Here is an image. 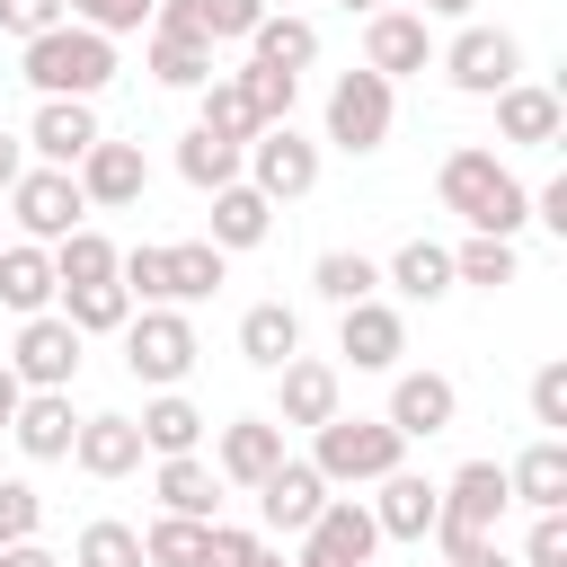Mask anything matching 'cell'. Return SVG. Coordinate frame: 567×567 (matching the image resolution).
<instances>
[{"mask_svg": "<svg viewBox=\"0 0 567 567\" xmlns=\"http://www.w3.org/2000/svg\"><path fill=\"white\" fill-rule=\"evenodd\" d=\"M230 80H239V97H248V115H257V133H266V124H292V97H301V80H292V71H266V62H239Z\"/></svg>", "mask_w": 567, "mask_h": 567, "instance_id": "ab89813d", "label": "cell"}, {"mask_svg": "<svg viewBox=\"0 0 567 567\" xmlns=\"http://www.w3.org/2000/svg\"><path fill=\"white\" fill-rule=\"evenodd\" d=\"M71 434H80L71 390H27L18 416H9V443H18L27 461H71Z\"/></svg>", "mask_w": 567, "mask_h": 567, "instance_id": "7402d4cb", "label": "cell"}, {"mask_svg": "<svg viewBox=\"0 0 567 567\" xmlns=\"http://www.w3.org/2000/svg\"><path fill=\"white\" fill-rule=\"evenodd\" d=\"M177 177H186L195 195H221V186H239V142H213L204 124H186V133H177Z\"/></svg>", "mask_w": 567, "mask_h": 567, "instance_id": "d6a6232c", "label": "cell"}, {"mask_svg": "<svg viewBox=\"0 0 567 567\" xmlns=\"http://www.w3.org/2000/svg\"><path fill=\"white\" fill-rule=\"evenodd\" d=\"M248 62L292 71V80H301V71L319 62V27H310V18H275V9H266V18H257V35H248Z\"/></svg>", "mask_w": 567, "mask_h": 567, "instance_id": "f546056e", "label": "cell"}, {"mask_svg": "<svg viewBox=\"0 0 567 567\" xmlns=\"http://www.w3.org/2000/svg\"><path fill=\"white\" fill-rule=\"evenodd\" d=\"M204 532H213V523H186V514H159V523L142 532V558H151V567H204Z\"/></svg>", "mask_w": 567, "mask_h": 567, "instance_id": "b9f144b4", "label": "cell"}, {"mask_svg": "<svg viewBox=\"0 0 567 567\" xmlns=\"http://www.w3.org/2000/svg\"><path fill=\"white\" fill-rule=\"evenodd\" d=\"M292 567H319V558H301V549H292Z\"/></svg>", "mask_w": 567, "mask_h": 567, "instance_id": "91938a15", "label": "cell"}, {"mask_svg": "<svg viewBox=\"0 0 567 567\" xmlns=\"http://www.w3.org/2000/svg\"><path fill=\"white\" fill-rule=\"evenodd\" d=\"M248 558H257V532L248 523H213L204 532V567H248Z\"/></svg>", "mask_w": 567, "mask_h": 567, "instance_id": "681fc988", "label": "cell"}, {"mask_svg": "<svg viewBox=\"0 0 567 567\" xmlns=\"http://www.w3.org/2000/svg\"><path fill=\"white\" fill-rule=\"evenodd\" d=\"M381 496H363L372 505V532L381 540H425L434 532V514H443V478H425V470H390V478H372Z\"/></svg>", "mask_w": 567, "mask_h": 567, "instance_id": "2e32d148", "label": "cell"}, {"mask_svg": "<svg viewBox=\"0 0 567 567\" xmlns=\"http://www.w3.org/2000/svg\"><path fill=\"white\" fill-rule=\"evenodd\" d=\"M434 195H443V213H461L478 239H514V230L532 221V186H523L496 151H478V142H461V151L434 168Z\"/></svg>", "mask_w": 567, "mask_h": 567, "instance_id": "6da1fadb", "label": "cell"}, {"mask_svg": "<svg viewBox=\"0 0 567 567\" xmlns=\"http://www.w3.org/2000/svg\"><path fill=\"white\" fill-rule=\"evenodd\" d=\"M195 124H204L213 142H239V151L257 142V115H248V97H239V80H230V71H213V80L195 89Z\"/></svg>", "mask_w": 567, "mask_h": 567, "instance_id": "836d02e7", "label": "cell"}, {"mask_svg": "<svg viewBox=\"0 0 567 567\" xmlns=\"http://www.w3.org/2000/svg\"><path fill=\"white\" fill-rule=\"evenodd\" d=\"M425 62H434V27H425L416 9H372V18H363V71H381V80L399 89V80H416Z\"/></svg>", "mask_w": 567, "mask_h": 567, "instance_id": "4fadbf2b", "label": "cell"}, {"mask_svg": "<svg viewBox=\"0 0 567 567\" xmlns=\"http://www.w3.org/2000/svg\"><path fill=\"white\" fill-rule=\"evenodd\" d=\"M53 284L62 292H80V284H115V239L106 230H71V239H53Z\"/></svg>", "mask_w": 567, "mask_h": 567, "instance_id": "e575fe53", "label": "cell"}, {"mask_svg": "<svg viewBox=\"0 0 567 567\" xmlns=\"http://www.w3.org/2000/svg\"><path fill=\"white\" fill-rule=\"evenodd\" d=\"M230 284V257L213 248V239H177L168 248V310H186V301H213Z\"/></svg>", "mask_w": 567, "mask_h": 567, "instance_id": "4dcf8cb0", "label": "cell"}, {"mask_svg": "<svg viewBox=\"0 0 567 567\" xmlns=\"http://www.w3.org/2000/svg\"><path fill=\"white\" fill-rule=\"evenodd\" d=\"M275 461H284V425H275V416H230V425H213V478H221V487H257Z\"/></svg>", "mask_w": 567, "mask_h": 567, "instance_id": "44dd1931", "label": "cell"}, {"mask_svg": "<svg viewBox=\"0 0 567 567\" xmlns=\"http://www.w3.org/2000/svg\"><path fill=\"white\" fill-rule=\"evenodd\" d=\"M381 284H399L408 301H443V292H452V248H443V239H408Z\"/></svg>", "mask_w": 567, "mask_h": 567, "instance_id": "d590c367", "label": "cell"}, {"mask_svg": "<svg viewBox=\"0 0 567 567\" xmlns=\"http://www.w3.org/2000/svg\"><path fill=\"white\" fill-rule=\"evenodd\" d=\"M27 151H35V168H80L89 159V142H106V124H97V106L89 97H35V115H27V133H18Z\"/></svg>", "mask_w": 567, "mask_h": 567, "instance_id": "7c38bea8", "label": "cell"}, {"mask_svg": "<svg viewBox=\"0 0 567 567\" xmlns=\"http://www.w3.org/2000/svg\"><path fill=\"white\" fill-rule=\"evenodd\" d=\"M53 301H62V319L80 337H124V319H133V292L124 284H80V292H53Z\"/></svg>", "mask_w": 567, "mask_h": 567, "instance_id": "74e56055", "label": "cell"}, {"mask_svg": "<svg viewBox=\"0 0 567 567\" xmlns=\"http://www.w3.org/2000/svg\"><path fill=\"white\" fill-rule=\"evenodd\" d=\"M159 514H186V523H221V478H213V461L204 452H177V461H159Z\"/></svg>", "mask_w": 567, "mask_h": 567, "instance_id": "4316f807", "label": "cell"}, {"mask_svg": "<svg viewBox=\"0 0 567 567\" xmlns=\"http://www.w3.org/2000/svg\"><path fill=\"white\" fill-rule=\"evenodd\" d=\"M514 567H567V514H532L523 532V558Z\"/></svg>", "mask_w": 567, "mask_h": 567, "instance_id": "c3c4849f", "label": "cell"}, {"mask_svg": "<svg viewBox=\"0 0 567 567\" xmlns=\"http://www.w3.org/2000/svg\"><path fill=\"white\" fill-rule=\"evenodd\" d=\"M53 248H35V239H0V301L18 310V319H35V310H53Z\"/></svg>", "mask_w": 567, "mask_h": 567, "instance_id": "83f0119b", "label": "cell"}, {"mask_svg": "<svg viewBox=\"0 0 567 567\" xmlns=\"http://www.w3.org/2000/svg\"><path fill=\"white\" fill-rule=\"evenodd\" d=\"M470 9H478V0H425L416 18H425V27H434V18H452V27H470Z\"/></svg>", "mask_w": 567, "mask_h": 567, "instance_id": "11a10c76", "label": "cell"}, {"mask_svg": "<svg viewBox=\"0 0 567 567\" xmlns=\"http://www.w3.org/2000/svg\"><path fill=\"white\" fill-rule=\"evenodd\" d=\"M18 399H27V390H18V372L0 363V434H9V416H18Z\"/></svg>", "mask_w": 567, "mask_h": 567, "instance_id": "9f6ffc18", "label": "cell"}, {"mask_svg": "<svg viewBox=\"0 0 567 567\" xmlns=\"http://www.w3.org/2000/svg\"><path fill=\"white\" fill-rule=\"evenodd\" d=\"M310 292H319L328 310H354V301H381V266H372L363 248H328V257L310 266Z\"/></svg>", "mask_w": 567, "mask_h": 567, "instance_id": "1f68e13d", "label": "cell"}, {"mask_svg": "<svg viewBox=\"0 0 567 567\" xmlns=\"http://www.w3.org/2000/svg\"><path fill=\"white\" fill-rule=\"evenodd\" d=\"M532 221H540L549 239H567V177H549V186L532 195Z\"/></svg>", "mask_w": 567, "mask_h": 567, "instance_id": "f907efd6", "label": "cell"}, {"mask_svg": "<svg viewBox=\"0 0 567 567\" xmlns=\"http://www.w3.org/2000/svg\"><path fill=\"white\" fill-rule=\"evenodd\" d=\"M18 80H27L35 97H89V106H97V89L115 80V44L62 18L53 35H35V44L18 53Z\"/></svg>", "mask_w": 567, "mask_h": 567, "instance_id": "7a4b0ae2", "label": "cell"}, {"mask_svg": "<svg viewBox=\"0 0 567 567\" xmlns=\"http://www.w3.org/2000/svg\"><path fill=\"white\" fill-rule=\"evenodd\" d=\"M35 532H44L35 478H0V549H9V540H35Z\"/></svg>", "mask_w": 567, "mask_h": 567, "instance_id": "f6af8a7d", "label": "cell"}, {"mask_svg": "<svg viewBox=\"0 0 567 567\" xmlns=\"http://www.w3.org/2000/svg\"><path fill=\"white\" fill-rule=\"evenodd\" d=\"M133 425H142V452H159V461H177V452H195V443H204V425H213V416H204V408H195L186 390H151Z\"/></svg>", "mask_w": 567, "mask_h": 567, "instance_id": "484cf974", "label": "cell"}, {"mask_svg": "<svg viewBox=\"0 0 567 567\" xmlns=\"http://www.w3.org/2000/svg\"><path fill=\"white\" fill-rule=\"evenodd\" d=\"M532 425L567 443V363H540L532 372Z\"/></svg>", "mask_w": 567, "mask_h": 567, "instance_id": "bcb514c9", "label": "cell"}, {"mask_svg": "<svg viewBox=\"0 0 567 567\" xmlns=\"http://www.w3.org/2000/svg\"><path fill=\"white\" fill-rule=\"evenodd\" d=\"M248 496H257V523H266L275 540H301V532L319 523V505H328L337 487H328V478H319L310 461H292V452H284V461H275V470H266V478H257Z\"/></svg>", "mask_w": 567, "mask_h": 567, "instance_id": "8fae6325", "label": "cell"}, {"mask_svg": "<svg viewBox=\"0 0 567 567\" xmlns=\"http://www.w3.org/2000/svg\"><path fill=\"white\" fill-rule=\"evenodd\" d=\"M80 354H89V337L62 319V310H35V319H18V337H9V372H18V390H71L80 381Z\"/></svg>", "mask_w": 567, "mask_h": 567, "instance_id": "52a82bcc", "label": "cell"}, {"mask_svg": "<svg viewBox=\"0 0 567 567\" xmlns=\"http://www.w3.org/2000/svg\"><path fill=\"white\" fill-rule=\"evenodd\" d=\"M372 549H381V532H372L363 496H328L319 523L301 532V558H319V567H372Z\"/></svg>", "mask_w": 567, "mask_h": 567, "instance_id": "e0dca14e", "label": "cell"}, {"mask_svg": "<svg viewBox=\"0 0 567 567\" xmlns=\"http://www.w3.org/2000/svg\"><path fill=\"white\" fill-rule=\"evenodd\" d=\"M337 399H346V381H337V363H319V354H292V363L275 372V425H284V434H292V425L319 434L328 416H346Z\"/></svg>", "mask_w": 567, "mask_h": 567, "instance_id": "5bb4252c", "label": "cell"}, {"mask_svg": "<svg viewBox=\"0 0 567 567\" xmlns=\"http://www.w3.org/2000/svg\"><path fill=\"white\" fill-rule=\"evenodd\" d=\"M505 461H461L452 478H443V514H434V549L452 558V549H470V540H496V523H505Z\"/></svg>", "mask_w": 567, "mask_h": 567, "instance_id": "277c9868", "label": "cell"}, {"mask_svg": "<svg viewBox=\"0 0 567 567\" xmlns=\"http://www.w3.org/2000/svg\"><path fill=\"white\" fill-rule=\"evenodd\" d=\"M62 9H71V27H89V35H106V44L151 27V0H62Z\"/></svg>", "mask_w": 567, "mask_h": 567, "instance_id": "7bdbcfd3", "label": "cell"}, {"mask_svg": "<svg viewBox=\"0 0 567 567\" xmlns=\"http://www.w3.org/2000/svg\"><path fill=\"white\" fill-rule=\"evenodd\" d=\"M452 416H461V390H452V372H399L390 381V434L399 443H434V434H452Z\"/></svg>", "mask_w": 567, "mask_h": 567, "instance_id": "9a60e30c", "label": "cell"}, {"mask_svg": "<svg viewBox=\"0 0 567 567\" xmlns=\"http://www.w3.org/2000/svg\"><path fill=\"white\" fill-rule=\"evenodd\" d=\"M239 354H248L257 372H284V363L301 354V310H292V301H248V310H239Z\"/></svg>", "mask_w": 567, "mask_h": 567, "instance_id": "d4e9b609", "label": "cell"}, {"mask_svg": "<svg viewBox=\"0 0 567 567\" xmlns=\"http://www.w3.org/2000/svg\"><path fill=\"white\" fill-rule=\"evenodd\" d=\"M9 221L35 239V248H53V239H71L80 221H89V204H80V177L71 168H18V186H9Z\"/></svg>", "mask_w": 567, "mask_h": 567, "instance_id": "30bf717a", "label": "cell"}, {"mask_svg": "<svg viewBox=\"0 0 567 567\" xmlns=\"http://www.w3.org/2000/svg\"><path fill=\"white\" fill-rule=\"evenodd\" d=\"M443 567H514V558H505V549H496V540H470V549H452V558H443Z\"/></svg>", "mask_w": 567, "mask_h": 567, "instance_id": "816d5d0a", "label": "cell"}, {"mask_svg": "<svg viewBox=\"0 0 567 567\" xmlns=\"http://www.w3.org/2000/svg\"><path fill=\"white\" fill-rule=\"evenodd\" d=\"M195 319L186 310H133L124 319V372L142 381V390H177L186 372H195Z\"/></svg>", "mask_w": 567, "mask_h": 567, "instance_id": "8992f818", "label": "cell"}, {"mask_svg": "<svg viewBox=\"0 0 567 567\" xmlns=\"http://www.w3.org/2000/svg\"><path fill=\"white\" fill-rule=\"evenodd\" d=\"M0 567H62V558H53L44 540H9V549H0Z\"/></svg>", "mask_w": 567, "mask_h": 567, "instance_id": "f5cc1de1", "label": "cell"}, {"mask_svg": "<svg viewBox=\"0 0 567 567\" xmlns=\"http://www.w3.org/2000/svg\"><path fill=\"white\" fill-rule=\"evenodd\" d=\"M71 567H151V558H142V532H133V523H106V514H97V523H80Z\"/></svg>", "mask_w": 567, "mask_h": 567, "instance_id": "60d3db41", "label": "cell"}, {"mask_svg": "<svg viewBox=\"0 0 567 567\" xmlns=\"http://www.w3.org/2000/svg\"><path fill=\"white\" fill-rule=\"evenodd\" d=\"M71 9L62 0H0V35H18V44H35V35H53Z\"/></svg>", "mask_w": 567, "mask_h": 567, "instance_id": "7dc6e473", "label": "cell"}, {"mask_svg": "<svg viewBox=\"0 0 567 567\" xmlns=\"http://www.w3.org/2000/svg\"><path fill=\"white\" fill-rule=\"evenodd\" d=\"M71 461H80V478H133L142 470V425L133 416H80Z\"/></svg>", "mask_w": 567, "mask_h": 567, "instance_id": "cb8c5ba5", "label": "cell"}, {"mask_svg": "<svg viewBox=\"0 0 567 567\" xmlns=\"http://www.w3.org/2000/svg\"><path fill=\"white\" fill-rule=\"evenodd\" d=\"M558 133H567V97H558V89H540V80L496 89V142H514V151H558Z\"/></svg>", "mask_w": 567, "mask_h": 567, "instance_id": "ac0fdd59", "label": "cell"}, {"mask_svg": "<svg viewBox=\"0 0 567 567\" xmlns=\"http://www.w3.org/2000/svg\"><path fill=\"white\" fill-rule=\"evenodd\" d=\"M266 230H275V204H266L248 177L213 195V230H204V239H213L221 257H239V248H266Z\"/></svg>", "mask_w": 567, "mask_h": 567, "instance_id": "f1b7e54d", "label": "cell"}, {"mask_svg": "<svg viewBox=\"0 0 567 567\" xmlns=\"http://www.w3.org/2000/svg\"><path fill=\"white\" fill-rule=\"evenodd\" d=\"M239 177H248L266 204H301V195L319 186V142L292 133V124H266V133L239 151Z\"/></svg>", "mask_w": 567, "mask_h": 567, "instance_id": "9c48e42d", "label": "cell"}, {"mask_svg": "<svg viewBox=\"0 0 567 567\" xmlns=\"http://www.w3.org/2000/svg\"><path fill=\"white\" fill-rule=\"evenodd\" d=\"M390 124H399V89L381 71H337L328 80V142L346 159H372L390 142Z\"/></svg>", "mask_w": 567, "mask_h": 567, "instance_id": "5b68a950", "label": "cell"}, {"mask_svg": "<svg viewBox=\"0 0 567 567\" xmlns=\"http://www.w3.org/2000/svg\"><path fill=\"white\" fill-rule=\"evenodd\" d=\"M248 567H292V558H284V549H266V540H257V558H248Z\"/></svg>", "mask_w": 567, "mask_h": 567, "instance_id": "680465c9", "label": "cell"}, {"mask_svg": "<svg viewBox=\"0 0 567 567\" xmlns=\"http://www.w3.org/2000/svg\"><path fill=\"white\" fill-rule=\"evenodd\" d=\"M434 71H443L461 97H496V89L523 80V44H514L505 27H478V18H470L452 44H434Z\"/></svg>", "mask_w": 567, "mask_h": 567, "instance_id": "ba28073f", "label": "cell"}, {"mask_svg": "<svg viewBox=\"0 0 567 567\" xmlns=\"http://www.w3.org/2000/svg\"><path fill=\"white\" fill-rule=\"evenodd\" d=\"M18 168H27V142H18V133H0V195L18 186Z\"/></svg>", "mask_w": 567, "mask_h": 567, "instance_id": "db71d44e", "label": "cell"}, {"mask_svg": "<svg viewBox=\"0 0 567 567\" xmlns=\"http://www.w3.org/2000/svg\"><path fill=\"white\" fill-rule=\"evenodd\" d=\"M310 470H319L328 487H372V478L408 470V443H399L381 416H328V425L310 434Z\"/></svg>", "mask_w": 567, "mask_h": 567, "instance_id": "3957f363", "label": "cell"}, {"mask_svg": "<svg viewBox=\"0 0 567 567\" xmlns=\"http://www.w3.org/2000/svg\"><path fill=\"white\" fill-rule=\"evenodd\" d=\"M142 62H151L159 89H204V80H213V44H204V35H151Z\"/></svg>", "mask_w": 567, "mask_h": 567, "instance_id": "8d00e7d4", "label": "cell"}, {"mask_svg": "<svg viewBox=\"0 0 567 567\" xmlns=\"http://www.w3.org/2000/svg\"><path fill=\"white\" fill-rule=\"evenodd\" d=\"M346 18H372V9H399V0H337Z\"/></svg>", "mask_w": 567, "mask_h": 567, "instance_id": "6f0895ef", "label": "cell"}, {"mask_svg": "<svg viewBox=\"0 0 567 567\" xmlns=\"http://www.w3.org/2000/svg\"><path fill=\"white\" fill-rule=\"evenodd\" d=\"M505 496L532 505V514H567V443H558V434L523 443V452L505 461Z\"/></svg>", "mask_w": 567, "mask_h": 567, "instance_id": "603a6c76", "label": "cell"}, {"mask_svg": "<svg viewBox=\"0 0 567 567\" xmlns=\"http://www.w3.org/2000/svg\"><path fill=\"white\" fill-rule=\"evenodd\" d=\"M71 177H80V204H89V213H124V204H142V186H151L142 142H89V159H80Z\"/></svg>", "mask_w": 567, "mask_h": 567, "instance_id": "d6986e66", "label": "cell"}, {"mask_svg": "<svg viewBox=\"0 0 567 567\" xmlns=\"http://www.w3.org/2000/svg\"><path fill=\"white\" fill-rule=\"evenodd\" d=\"M257 18H266V0H195L204 44H248V35H257Z\"/></svg>", "mask_w": 567, "mask_h": 567, "instance_id": "ee69618b", "label": "cell"}, {"mask_svg": "<svg viewBox=\"0 0 567 567\" xmlns=\"http://www.w3.org/2000/svg\"><path fill=\"white\" fill-rule=\"evenodd\" d=\"M337 354H346L354 372H399L408 319H399L390 301H354V310H337Z\"/></svg>", "mask_w": 567, "mask_h": 567, "instance_id": "ffe728a7", "label": "cell"}, {"mask_svg": "<svg viewBox=\"0 0 567 567\" xmlns=\"http://www.w3.org/2000/svg\"><path fill=\"white\" fill-rule=\"evenodd\" d=\"M514 275H523V257H514V239H478V230H470V239L452 248V284H478V292H505Z\"/></svg>", "mask_w": 567, "mask_h": 567, "instance_id": "f35d334b", "label": "cell"}]
</instances>
